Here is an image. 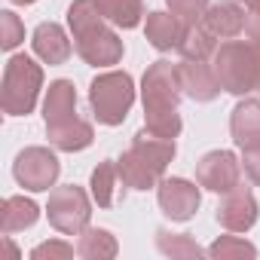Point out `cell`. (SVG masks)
Wrapping results in <instances>:
<instances>
[{"label":"cell","instance_id":"cell-1","mask_svg":"<svg viewBox=\"0 0 260 260\" xmlns=\"http://www.w3.org/2000/svg\"><path fill=\"white\" fill-rule=\"evenodd\" d=\"M181 80H178V64L172 61H153L144 71L141 80V98H144V119L147 132L156 138H178L181 135Z\"/></svg>","mask_w":260,"mask_h":260},{"label":"cell","instance_id":"cell-2","mask_svg":"<svg viewBox=\"0 0 260 260\" xmlns=\"http://www.w3.org/2000/svg\"><path fill=\"white\" fill-rule=\"evenodd\" d=\"M68 25L74 34V49L86 64L110 68L122 58V40L113 28L104 25V16L95 7V0H74L68 7Z\"/></svg>","mask_w":260,"mask_h":260},{"label":"cell","instance_id":"cell-3","mask_svg":"<svg viewBox=\"0 0 260 260\" xmlns=\"http://www.w3.org/2000/svg\"><path fill=\"white\" fill-rule=\"evenodd\" d=\"M214 74L230 95H248L260 80V46L248 40H230L214 52Z\"/></svg>","mask_w":260,"mask_h":260},{"label":"cell","instance_id":"cell-4","mask_svg":"<svg viewBox=\"0 0 260 260\" xmlns=\"http://www.w3.org/2000/svg\"><path fill=\"white\" fill-rule=\"evenodd\" d=\"M43 89V68L31 55H13L4 68V92L0 104L10 116H28L37 104V95Z\"/></svg>","mask_w":260,"mask_h":260},{"label":"cell","instance_id":"cell-5","mask_svg":"<svg viewBox=\"0 0 260 260\" xmlns=\"http://www.w3.org/2000/svg\"><path fill=\"white\" fill-rule=\"evenodd\" d=\"M89 104L101 125H119L135 104V80L125 71L98 74L89 86Z\"/></svg>","mask_w":260,"mask_h":260},{"label":"cell","instance_id":"cell-6","mask_svg":"<svg viewBox=\"0 0 260 260\" xmlns=\"http://www.w3.org/2000/svg\"><path fill=\"white\" fill-rule=\"evenodd\" d=\"M46 217H49V223H52L61 236H80V233L89 226V217H92V205H89L86 190L77 187V184L55 187V190L49 193Z\"/></svg>","mask_w":260,"mask_h":260},{"label":"cell","instance_id":"cell-7","mask_svg":"<svg viewBox=\"0 0 260 260\" xmlns=\"http://www.w3.org/2000/svg\"><path fill=\"white\" fill-rule=\"evenodd\" d=\"M13 175H16L19 187H25L31 193H43V190H49L58 181L61 162L46 147H25L16 156V162H13Z\"/></svg>","mask_w":260,"mask_h":260},{"label":"cell","instance_id":"cell-8","mask_svg":"<svg viewBox=\"0 0 260 260\" xmlns=\"http://www.w3.org/2000/svg\"><path fill=\"white\" fill-rule=\"evenodd\" d=\"M239 175H242V162L230 150H211V153H205L196 162V181H199V187H205L211 193L236 190L239 187Z\"/></svg>","mask_w":260,"mask_h":260},{"label":"cell","instance_id":"cell-9","mask_svg":"<svg viewBox=\"0 0 260 260\" xmlns=\"http://www.w3.org/2000/svg\"><path fill=\"white\" fill-rule=\"evenodd\" d=\"M156 199H159L162 214L178 220V223L190 220L199 211V202H202L199 187L190 184L187 178H162L159 187H156Z\"/></svg>","mask_w":260,"mask_h":260},{"label":"cell","instance_id":"cell-10","mask_svg":"<svg viewBox=\"0 0 260 260\" xmlns=\"http://www.w3.org/2000/svg\"><path fill=\"white\" fill-rule=\"evenodd\" d=\"M217 223L230 233H248L257 223V199L251 190L236 187L223 193V202L217 205Z\"/></svg>","mask_w":260,"mask_h":260},{"label":"cell","instance_id":"cell-11","mask_svg":"<svg viewBox=\"0 0 260 260\" xmlns=\"http://www.w3.org/2000/svg\"><path fill=\"white\" fill-rule=\"evenodd\" d=\"M178 80H181V92L193 101H214L220 95V80H217L214 68H208L205 61L184 58L178 64Z\"/></svg>","mask_w":260,"mask_h":260},{"label":"cell","instance_id":"cell-12","mask_svg":"<svg viewBox=\"0 0 260 260\" xmlns=\"http://www.w3.org/2000/svg\"><path fill=\"white\" fill-rule=\"evenodd\" d=\"M31 46H34V55L46 64H64L74 52V43L68 40L64 28L55 25V22H43L34 28L31 34Z\"/></svg>","mask_w":260,"mask_h":260},{"label":"cell","instance_id":"cell-13","mask_svg":"<svg viewBox=\"0 0 260 260\" xmlns=\"http://www.w3.org/2000/svg\"><path fill=\"white\" fill-rule=\"evenodd\" d=\"M116 169H119V178L125 187H132V190H150V187H159L162 181V169H156L141 150L135 147H128L119 159H116Z\"/></svg>","mask_w":260,"mask_h":260},{"label":"cell","instance_id":"cell-14","mask_svg":"<svg viewBox=\"0 0 260 260\" xmlns=\"http://www.w3.org/2000/svg\"><path fill=\"white\" fill-rule=\"evenodd\" d=\"M245 22H248L245 10H242L239 4H233V0H220V4L208 7L205 16H202V25H205L217 40H233V37H239V34L245 31Z\"/></svg>","mask_w":260,"mask_h":260},{"label":"cell","instance_id":"cell-15","mask_svg":"<svg viewBox=\"0 0 260 260\" xmlns=\"http://www.w3.org/2000/svg\"><path fill=\"white\" fill-rule=\"evenodd\" d=\"M230 132H233V141L239 147L260 144V101L257 98H245V101H239L233 107Z\"/></svg>","mask_w":260,"mask_h":260},{"label":"cell","instance_id":"cell-16","mask_svg":"<svg viewBox=\"0 0 260 260\" xmlns=\"http://www.w3.org/2000/svg\"><path fill=\"white\" fill-rule=\"evenodd\" d=\"M46 132H49V144L55 150H64V153H80L95 141L92 122H86L80 116H74L68 122H58V125H46Z\"/></svg>","mask_w":260,"mask_h":260},{"label":"cell","instance_id":"cell-17","mask_svg":"<svg viewBox=\"0 0 260 260\" xmlns=\"http://www.w3.org/2000/svg\"><path fill=\"white\" fill-rule=\"evenodd\" d=\"M184 31H187V25L178 16H172V13H150L147 25H144V34H147L150 46L159 49V52L178 49L181 40H184Z\"/></svg>","mask_w":260,"mask_h":260},{"label":"cell","instance_id":"cell-18","mask_svg":"<svg viewBox=\"0 0 260 260\" xmlns=\"http://www.w3.org/2000/svg\"><path fill=\"white\" fill-rule=\"evenodd\" d=\"M77 116V89L71 80H55L49 83L46 101H43V119L46 125H58Z\"/></svg>","mask_w":260,"mask_h":260},{"label":"cell","instance_id":"cell-19","mask_svg":"<svg viewBox=\"0 0 260 260\" xmlns=\"http://www.w3.org/2000/svg\"><path fill=\"white\" fill-rule=\"evenodd\" d=\"M37 217H40L37 202H31L25 196H10V199H4V208H0V230H4V236H13V233L34 226Z\"/></svg>","mask_w":260,"mask_h":260},{"label":"cell","instance_id":"cell-20","mask_svg":"<svg viewBox=\"0 0 260 260\" xmlns=\"http://www.w3.org/2000/svg\"><path fill=\"white\" fill-rule=\"evenodd\" d=\"M95 7L101 10V16L110 25L125 28V31L138 28L141 16H144V4H141V0H95Z\"/></svg>","mask_w":260,"mask_h":260},{"label":"cell","instance_id":"cell-21","mask_svg":"<svg viewBox=\"0 0 260 260\" xmlns=\"http://www.w3.org/2000/svg\"><path fill=\"white\" fill-rule=\"evenodd\" d=\"M178 52H181L184 58H190V61H208V58H214V52H217V37H214L202 22H199V25H190V28L184 31V40H181Z\"/></svg>","mask_w":260,"mask_h":260},{"label":"cell","instance_id":"cell-22","mask_svg":"<svg viewBox=\"0 0 260 260\" xmlns=\"http://www.w3.org/2000/svg\"><path fill=\"white\" fill-rule=\"evenodd\" d=\"M116 178H119V169L113 159H104L92 169V178H89V187H92V199L101 205V208H110L116 202Z\"/></svg>","mask_w":260,"mask_h":260},{"label":"cell","instance_id":"cell-23","mask_svg":"<svg viewBox=\"0 0 260 260\" xmlns=\"http://www.w3.org/2000/svg\"><path fill=\"white\" fill-rule=\"evenodd\" d=\"M116 239L107 233V230H83L80 233V242H77V254L86 257V260H110L116 257Z\"/></svg>","mask_w":260,"mask_h":260},{"label":"cell","instance_id":"cell-24","mask_svg":"<svg viewBox=\"0 0 260 260\" xmlns=\"http://www.w3.org/2000/svg\"><path fill=\"white\" fill-rule=\"evenodd\" d=\"M156 248L169 257H202V254H208L187 233H166V230L156 233Z\"/></svg>","mask_w":260,"mask_h":260},{"label":"cell","instance_id":"cell-25","mask_svg":"<svg viewBox=\"0 0 260 260\" xmlns=\"http://www.w3.org/2000/svg\"><path fill=\"white\" fill-rule=\"evenodd\" d=\"M254 254H257V248H254L251 242L239 239V236H220V239L208 248V257H214V260H230V257H254Z\"/></svg>","mask_w":260,"mask_h":260},{"label":"cell","instance_id":"cell-26","mask_svg":"<svg viewBox=\"0 0 260 260\" xmlns=\"http://www.w3.org/2000/svg\"><path fill=\"white\" fill-rule=\"evenodd\" d=\"M166 4H169V13L178 16L187 28L199 25L202 16H205V10H208V0H166Z\"/></svg>","mask_w":260,"mask_h":260},{"label":"cell","instance_id":"cell-27","mask_svg":"<svg viewBox=\"0 0 260 260\" xmlns=\"http://www.w3.org/2000/svg\"><path fill=\"white\" fill-rule=\"evenodd\" d=\"M22 40H25V28H22L19 16L10 13V10H7V13H0V46L10 52V49H16Z\"/></svg>","mask_w":260,"mask_h":260},{"label":"cell","instance_id":"cell-28","mask_svg":"<svg viewBox=\"0 0 260 260\" xmlns=\"http://www.w3.org/2000/svg\"><path fill=\"white\" fill-rule=\"evenodd\" d=\"M74 248L68 242H43L31 251V260H43V257H71Z\"/></svg>","mask_w":260,"mask_h":260},{"label":"cell","instance_id":"cell-29","mask_svg":"<svg viewBox=\"0 0 260 260\" xmlns=\"http://www.w3.org/2000/svg\"><path fill=\"white\" fill-rule=\"evenodd\" d=\"M242 169H245V175H248L254 184H260V144L242 147Z\"/></svg>","mask_w":260,"mask_h":260},{"label":"cell","instance_id":"cell-30","mask_svg":"<svg viewBox=\"0 0 260 260\" xmlns=\"http://www.w3.org/2000/svg\"><path fill=\"white\" fill-rule=\"evenodd\" d=\"M245 37H248V43L260 46V10H251V13H248V22H245Z\"/></svg>","mask_w":260,"mask_h":260},{"label":"cell","instance_id":"cell-31","mask_svg":"<svg viewBox=\"0 0 260 260\" xmlns=\"http://www.w3.org/2000/svg\"><path fill=\"white\" fill-rule=\"evenodd\" d=\"M242 4H245L248 10H260V0H242Z\"/></svg>","mask_w":260,"mask_h":260},{"label":"cell","instance_id":"cell-32","mask_svg":"<svg viewBox=\"0 0 260 260\" xmlns=\"http://www.w3.org/2000/svg\"><path fill=\"white\" fill-rule=\"evenodd\" d=\"M13 4H22V7H31V4H37V0H13Z\"/></svg>","mask_w":260,"mask_h":260},{"label":"cell","instance_id":"cell-33","mask_svg":"<svg viewBox=\"0 0 260 260\" xmlns=\"http://www.w3.org/2000/svg\"><path fill=\"white\" fill-rule=\"evenodd\" d=\"M257 89H260V80H257Z\"/></svg>","mask_w":260,"mask_h":260}]
</instances>
